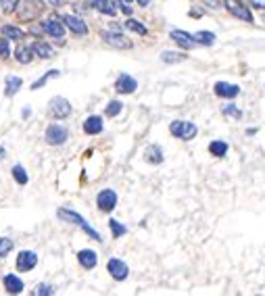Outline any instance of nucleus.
Returning <instances> with one entry per match:
<instances>
[{
	"mask_svg": "<svg viewBox=\"0 0 265 296\" xmlns=\"http://www.w3.org/2000/svg\"><path fill=\"white\" fill-rule=\"evenodd\" d=\"M59 217H61L63 221H69V223H75V226H77V228H82V230H84V232H86V234L90 236V238H92V240H96V242H102V240H100V234H98L96 230H92V228H90V223H88V221H86V219H84L82 215H77V213H75V211H67V209H59Z\"/></svg>",
	"mask_w": 265,
	"mask_h": 296,
	"instance_id": "f257e3e1",
	"label": "nucleus"
},
{
	"mask_svg": "<svg viewBox=\"0 0 265 296\" xmlns=\"http://www.w3.org/2000/svg\"><path fill=\"white\" fill-rule=\"evenodd\" d=\"M44 10V2L42 0H21V6H19V17L23 21H31L42 15Z\"/></svg>",
	"mask_w": 265,
	"mask_h": 296,
	"instance_id": "f03ea898",
	"label": "nucleus"
},
{
	"mask_svg": "<svg viewBox=\"0 0 265 296\" xmlns=\"http://www.w3.org/2000/svg\"><path fill=\"white\" fill-rule=\"evenodd\" d=\"M169 132H171V136H176L180 140H192L194 136H197L199 129L190 121H174L169 125Z\"/></svg>",
	"mask_w": 265,
	"mask_h": 296,
	"instance_id": "7ed1b4c3",
	"label": "nucleus"
},
{
	"mask_svg": "<svg viewBox=\"0 0 265 296\" xmlns=\"http://www.w3.org/2000/svg\"><path fill=\"white\" fill-rule=\"evenodd\" d=\"M67 129L63 127V125H56V123H52V125H48L46 127V134H44V140L48 142L50 146H61V144H65V140H67Z\"/></svg>",
	"mask_w": 265,
	"mask_h": 296,
	"instance_id": "20e7f679",
	"label": "nucleus"
},
{
	"mask_svg": "<svg viewBox=\"0 0 265 296\" xmlns=\"http://www.w3.org/2000/svg\"><path fill=\"white\" fill-rule=\"evenodd\" d=\"M50 113L56 117V119H65V117L71 115V102L63 96H56L50 100Z\"/></svg>",
	"mask_w": 265,
	"mask_h": 296,
	"instance_id": "39448f33",
	"label": "nucleus"
},
{
	"mask_svg": "<svg viewBox=\"0 0 265 296\" xmlns=\"http://www.w3.org/2000/svg\"><path fill=\"white\" fill-rule=\"evenodd\" d=\"M102 40L109 46H113V48H121V50L132 48V42L123 33H117V31H102Z\"/></svg>",
	"mask_w": 265,
	"mask_h": 296,
	"instance_id": "423d86ee",
	"label": "nucleus"
},
{
	"mask_svg": "<svg viewBox=\"0 0 265 296\" xmlns=\"http://www.w3.org/2000/svg\"><path fill=\"white\" fill-rule=\"evenodd\" d=\"M226 8H228L234 17L243 19V21H247V23H253V15H251V10H249L243 2H240V0H226Z\"/></svg>",
	"mask_w": 265,
	"mask_h": 296,
	"instance_id": "0eeeda50",
	"label": "nucleus"
},
{
	"mask_svg": "<svg viewBox=\"0 0 265 296\" xmlns=\"http://www.w3.org/2000/svg\"><path fill=\"white\" fill-rule=\"evenodd\" d=\"M96 205H98L100 211L111 213L115 207H117V194H115L113 190H102V192L96 196Z\"/></svg>",
	"mask_w": 265,
	"mask_h": 296,
	"instance_id": "6e6552de",
	"label": "nucleus"
},
{
	"mask_svg": "<svg viewBox=\"0 0 265 296\" xmlns=\"http://www.w3.org/2000/svg\"><path fill=\"white\" fill-rule=\"evenodd\" d=\"M107 269H109L111 278H113V280H117V282H123L125 278H128V274H130L128 265H125V263L121 261V259H111L109 265H107Z\"/></svg>",
	"mask_w": 265,
	"mask_h": 296,
	"instance_id": "1a4fd4ad",
	"label": "nucleus"
},
{
	"mask_svg": "<svg viewBox=\"0 0 265 296\" xmlns=\"http://www.w3.org/2000/svg\"><path fill=\"white\" fill-rule=\"evenodd\" d=\"M38 265V255L31 251H21L17 257V269L19 271H31Z\"/></svg>",
	"mask_w": 265,
	"mask_h": 296,
	"instance_id": "9d476101",
	"label": "nucleus"
},
{
	"mask_svg": "<svg viewBox=\"0 0 265 296\" xmlns=\"http://www.w3.org/2000/svg\"><path fill=\"white\" fill-rule=\"evenodd\" d=\"M136 88H138V81L128 73H121L117 77V81H115V90H117L119 94H132Z\"/></svg>",
	"mask_w": 265,
	"mask_h": 296,
	"instance_id": "9b49d317",
	"label": "nucleus"
},
{
	"mask_svg": "<svg viewBox=\"0 0 265 296\" xmlns=\"http://www.w3.org/2000/svg\"><path fill=\"white\" fill-rule=\"evenodd\" d=\"M42 27H44V33H48V35H52V38H63L65 35V25L59 21V19H46V21H42Z\"/></svg>",
	"mask_w": 265,
	"mask_h": 296,
	"instance_id": "f8f14e48",
	"label": "nucleus"
},
{
	"mask_svg": "<svg viewBox=\"0 0 265 296\" xmlns=\"http://www.w3.org/2000/svg\"><path fill=\"white\" fill-rule=\"evenodd\" d=\"M63 21H65V25L71 29L73 33H77V35H86V33H88V23H84L79 17L67 15V17H63Z\"/></svg>",
	"mask_w": 265,
	"mask_h": 296,
	"instance_id": "ddd939ff",
	"label": "nucleus"
},
{
	"mask_svg": "<svg viewBox=\"0 0 265 296\" xmlns=\"http://www.w3.org/2000/svg\"><path fill=\"white\" fill-rule=\"evenodd\" d=\"M171 40H176V42L182 46V48H186V50H190V48H194V46H197V40H194V35L182 31V29H174V31H171Z\"/></svg>",
	"mask_w": 265,
	"mask_h": 296,
	"instance_id": "4468645a",
	"label": "nucleus"
},
{
	"mask_svg": "<svg viewBox=\"0 0 265 296\" xmlns=\"http://www.w3.org/2000/svg\"><path fill=\"white\" fill-rule=\"evenodd\" d=\"M215 94L222 98H234L240 94V88L234 84H226V81H217L215 84Z\"/></svg>",
	"mask_w": 265,
	"mask_h": 296,
	"instance_id": "2eb2a0df",
	"label": "nucleus"
},
{
	"mask_svg": "<svg viewBox=\"0 0 265 296\" xmlns=\"http://www.w3.org/2000/svg\"><path fill=\"white\" fill-rule=\"evenodd\" d=\"M4 290L8 292V294H19V292H23V282H21V278H17L15 274H8V276H4Z\"/></svg>",
	"mask_w": 265,
	"mask_h": 296,
	"instance_id": "dca6fc26",
	"label": "nucleus"
},
{
	"mask_svg": "<svg viewBox=\"0 0 265 296\" xmlns=\"http://www.w3.org/2000/svg\"><path fill=\"white\" fill-rule=\"evenodd\" d=\"M102 127H105V123H102V119H100L98 115H92V117H88V119L84 121V132L90 134V136L100 134Z\"/></svg>",
	"mask_w": 265,
	"mask_h": 296,
	"instance_id": "f3484780",
	"label": "nucleus"
},
{
	"mask_svg": "<svg viewBox=\"0 0 265 296\" xmlns=\"http://www.w3.org/2000/svg\"><path fill=\"white\" fill-rule=\"evenodd\" d=\"M77 261L84 269H94L96 263H98V257L94 251H79L77 253Z\"/></svg>",
	"mask_w": 265,
	"mask_h": 296,
	"instance_id": "a211bd4d",
	"label": "nucleus"
},
{
	"mask_svg": "<svg viewBox=\"0 0 265 296\" xmlns=\"http://www.w3.org/2000/svg\"><path fill=\"white\" fill-rule=\"evenodd\" d=\"M144 159L151 165H161L163 163V150H161V146H157V144H151L144 150Z\"/></svg>",
	"mask_w": 265,
	"mask_h": 296,
	"instance_id": "6ab92c4d",
	"label": "nucleus"
},
{
	"mask_svg": "<svg viewBox=\"0 0 265 296\" xmlns=\"http://www.w3.org/2000/svg\"><path fill=\"white\" fill-rule=\"evenodd\" d=\"M4 94L6 96H15V94L21 90V86H23V79L21 77H17V75H8L6 79H4Z\"/></svg>",
	"mask_w": 265,
	"mask_h": 296,
	"instance_id": "aec40b11",
	"label": "nucleus"
},
{
	"mask_svg": "<svg viewBox=\"0 0 265 296\" xmlns=\"http://www.w3.org/2000/svg\"><path fill=\"white\" fill-rule=\"evenodd\" d=\"M31 52L36 54V56H40V58H44V61H46V58H52V54H54L50 46L44 44V42H36V44H33L31 46Z\"/></svg>",
	"mask_w": 265,
	"mask_h": 296,
	"instance_id": "412c9836",
	"label": "nucleus"
},
{
	"mask_svg": "<svg viewBox=\"0 0 265 296\" xmlns=\"http://www.w3.org/2000/svg\"><path fill=\"white\" fill-rule=\"evenodd\" d=\"M2 35L8 40H23L25 38V31H23L21 27H15V25H4L2 27Z\"/></svg>",
	"mask_w": 265,
	"mask_h": 296,
	"instance_id": "4be33fe9",
	"label": "nucleus"
},
{
	"mask_svg": "<svg viewBox=\"0 0 265 296\" xmlns=\"http://www.w3.org/2000/svg\"><path fill=\"white\" fill-rule=\"evenodd\" d=\"M15 56H17V61L21 65H29L31 58H33V52H31V48H27V46H19V48L15 50Z\"/></svg>",
	"mask_w": 265,
	"mask_h": 296,
	"instance_id": "5701e85b",
	"label": "nucleus"
},
{
	"mask_svg": "<svg viewBox=\"0 0 265 296\" xmlns=\"http://www.w3.org/2000/svg\"><path fill=\"white\" fill-rule=\"evenodd\" d=\"M209 152L213 157H226V152H228V144L224 140H213L211 144H209Z\"/></svg>",
	"mask_w": 265,
	"mask_h": 296,
	"instance_id": "b1692460",
	"label": "nucleus"
},
{
	"mask_svg": "<svg viewBox=\"0 0 265 296\" xmlns=\"http://www.w3.org/2000/svg\"><path fill=\"white\" fill-rule=\"evenodd\" d=\"M194 40H197V44L213 46L215 44V33H211V31H199V33H194Z\"/></svg>",
	"mask_w": 265,
	"mask_h": 296,
	"instance_id": "393cba45",
	"label": "nucleus"
},
{
	"mask_svg": "<svg viewBox=\"0 0 265 296\" xmlns=\"http://www.w3.org/2000/svg\"><path fill=\"white\" fill-rule=\"evenodd\" d=\"M161 61H163V63H182V61H186V54L165 50L163 54H161Z\"/></svg>",
	"mask_w": 265,
	"mask_h": 296,
	"instance_id": "a878e982",
	"label": "nucleus"
},
{
	"mask_svg": "<svg viewBox=\"0 0 265 296\" xmlns=\"http://www.w3.org/2000/svg\"><path fill=\"white\" fill-rule=\"evenodd\" d=\"M61 73H59V71H56V69H50L48 71V73H44L38 81H33V84H31V90H38V88H42L44 84H46V81H48V79H52V77H59Z\"/></svg>",
	"mask_w": 265,
	"mask_h": 296,
	"instance_id": "bb28decb",
	"label": "nucleus"
},
{
	"mask_svg": "<svg viewBox=\"0 0 265 296\" xmlns=\"http://www.w3.org/2000/svg\"><path fill=\"white\" fill-rule=\"evenodd\" d=\"M94 8H96V10H100V13L109 15V17H113V15H115V8H113V4H111V0H96Z\"/></svg>",
	"mask_w": 265,
	"mask_h": 296,
	"instance_id": "cd10ccee",
	"label": "nucleus"
},
{
	"mask_svg": "<svg viewBox=\"0 0 265 296\" xmlns=\"http://www.w3.org/2000/svg\"><path fill=\"white\" fill-rule=\"evenodd\" d=\"M125 27L132 29V31H136V33H140V35H146V33H148V29L142 25L140 21H136V19H128V21H125Z\"/></svg>",
	"mask_w": 265,
	"mask_h": 296,
	"instance_id": "c85d7f7f",
	"label": "nucleus"
},
{
	"mask_svg": "<svg viewBox=\"0 0 265 296\" xmlns=\"http://www.w3.org/2000/svg\"><path fill=\"white\" fill-rule=\"evenodd\" d=\"M13 177H15V182L21 184V186L27 184V173H25V169H23L21 165H15V167H13Z\"/></svg>",
	"mask_w": 265,
	"mask_h": 296,
	"instance_id": "c756f323",
	"label": "nucleus"
},
{
	"mask_svg": "<svg viewBox=\"0 0 265 296\" xmlns=\"http://www.w3.org/2000/svg\"><path fill=\"white\" fill-rule=\"evenodd\" d=\"M109 226H111V232H113V238H121V236H123L125 232H128L119 221H115V219L109 221Z\"/></svg>",
	"mask_w": 265,
	"mask_h": 296,
	"instance_id": "7c9ffc66",
	"label": "nucleus"
},
{
	"mask_svg": "<svg viewBox=\"0 0 265 296\" xmlns=\"http://www.w3.org/2000/svg\"><path fill=\"white\" fill-rule=\"evenodd\" d=\"M0 6H2L4 13H15L19 6V0H0Z\"/></svg>",
	"mask_w": 265,
	"mask_h": 296,
	"instance_id": "2f4dec72",
	"label": "nucleus"
},
{
	"mask_svg": "<svg viewBox=\"0 0 265 296\" xmlns=\"http://www.w3.org/2000/svg\"><path fill=\"white\" fill-rule=\"evenodd\" d=\"M121 106H123V104H121L119 100H111L109 106H107V115H109V117H117V115L121 113Z\"/></svg>",
	"mask_w": 265,
	"mask_h": 296,
	"instance_id": "473e14b6",
	"label": "nucleus"
},
{
	"mask_svg": "<svg viewBox=\"0 0 265 296\" xmlns=\"http://www.w3.org/2000/svg\"><path fill=\"white\" fill-rule=\"evenodd\" d=\"M224 115L234 117V119H240V117H243V113H240V109H238L236 104H226L224 106Z\"/></svg>",
	"mask_w": 265,
	"mask_h": 296,
	"instance_id": "72a5a7b5",
	"label": "nucleus"
},
{
	"mask_svg": "<svg viewBox=\"0 0 265 296\" xmlns=\"http://www.w3.org/2000/svg\"><path fill=\"white\" fill-rule=\"evenodd\" d=\"M10 251H13V240L0 238V257H6Z\"/></svg>",
	"mask_w": 265,
	"mask_h": 296,
	"instance_id": "f704fd0d",
	"label": "nucleus"
},
{
	"mask_svg": "<svg viewBox=\"0 0 265 296\" xmlns=\"http://www.w3.org/2000/svg\"><path fill=\"white\" fill-rule=\"evenodd\" d=\"M10 54V46H8V38H4L2 35V40H0V58H6Z\"/></svg>",
	"mask_w": 265,
	"mask_h": 296,
	"instance_id": "c9c22d12",
	"label": "nucleus"
},
{
	"mask_svg": "<svg viewBox=\"0 0 265 296\" xmlns=\"http://www.w3.org/2000/svg\"><path fill=\"white\" fill-rule=\"evenodd\" d=\"M33 294H36V296H44V294H54V290L48 286V284H40V286H36V290H33Z\"/></svg>",
	"mask_w": 265,
	"mask_h": 296,
	"instance_id": "e433bc0d",
	"label": "nucleus"
},
{
	"mask_svg": "<svg viewBox=\"0 0 265 296\" xmlns=\"http://www.w3.org/2000/svg\"><path fill=\"white\" fill-rule=\"evenodd\" d=\"M115 6H119L125 15H132V8H130L128 4H125V2H121V0H115Z\"/></svg>",
	"mask_w": 265,
	"mask_h": 296,
	"instance_id": "4c0bfd02",
	"label": "nucleus"
},
{
	"mask_svg": "<svg viewBox=\"0 0 265 296\" xmlns=\"http://www.w3.org/2000/svg\"><path fill=\"white\" fill-rule=\"evenodd\" d=\"M251 4L257 6V8H261V10H265V0H251Z\"/></svg>",
	"mask_w": 265,
	"mask_h": 296,
	"instance_id": "58836bf2",
	"label": "nucleus"
},
{
	"mask_svg": "<svg viewBox=\"0 0 265 296\" xmlns=\"http://www.w3.org/2000/svg\"><path fill=\"white\" fill-rule=\"evenodd\" d=\"M33 35H38V38H40V35H42V31H44V27H38V25H31V29H29Z\"/></svg>",
	"mask_w": 265,
	"mask_h": 296,
	"instance_id": "ea45409f",
	"label": "nucleus"
},
{
	"mask_svg": "<svg viewBox=\"0 0 265 296\" xmlns=\"http://www.w3.org/2000/svg\"><path fill=\"white\" fill-rule=\"evenodd\" d=\"M205 4H209L211 8H220L222 2H220V0H205Z\"/></svg>",
	"mask_w": 265,
	"mask_h": 296,
	"instance_id": "a19ab883",
	"label": "nucleus"
},
{
	"mask_svg": "<svg viewBox=\"0 0 265 296\" xmlns=\"http://www.w3.org/2000/svg\"><path fill=\"white\" fill-rule=\"evenodd\" d=\"M46 2H48L50 6H63V4H65V0H46Z\"/></svg>",
	"mask_w": 265,
	"mask_h": 296,
	"instance_id": "79ce46f5",
	"label": "nucleus"
},
{
	"mask_svg": "<svg viewBox=\"0 0 265 296\" xmlns=\"http://www.w3.org/2000/svg\"><path fill=\"white\" fill-rule=\"evenodd\" d=\"M86 2V8H94V4H96V0H84Z\"/></svg>",
	"mask_w": 265,
	"mask_h": 296,
	"instance_id": "37998d69",
	"label": "nucleus"
},
{
	"mask_svg": "<svg viewBox=\"0 0 265 296\" xmlns=\"http://www.w3.org/2000/svg\"><path fill=\"white\" fill-rule=\"evenodd\" d=\"M148 2H151V0H138V4L140 6H148Z\"/></svg>",
	"mask_w": 265,
	"mask_h": 296,
	"instance_id": "c03bdc74",
	"label": "nucleus"
},
{
	"mask_svg": "<svg viewBox=\"0 0 265 296\" xmlns=\"http://www.w3.org/2000/svg\"><path fill=\"white\" fill-rule=\"evenodd\" d=\"M4 155H6V150H4L2 146H0V161H2V159H4Z\"/></svg>",
	"mask_w": 265,
	"mask_h": 296,
	"instance_id": "a18cd8bd",
	"label": "nucleus"
}]
</instances>
